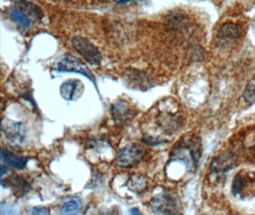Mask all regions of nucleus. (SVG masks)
Here are the masks:
<instances>
[{
    "mask_svg": "<svg viewBox=\"0 0 255 215\" xmlns=\"http://www.w3.org/2000/svg\"><path fill=\"white\" fill-rule=\"evenodd\" d=\"M202 156V144L199 137L190 134L182 137L170 154V164L181 162L186 170H195Z\"/></svg>",
    "mask_w": 255,
    "mask_h": 215,
    "instance_id": "obj_1",
    "label": "nucleus"
},
{
    "mask_svg": "<svg viewBox=\"0 0 255 215\" xmlns=\"http://www.w3.org/2000/svg\"><path fill=\"white\" fill-rule=\"evenodd\" d=\"M232 193L242 199L250 200L255 197V173L250 170L239 171L232 182Z\"/></svg>",
    "mask_w": 255,
    "mask_h": 215,
    "instance_id": "obj_2",
    "label": "nucleus"
},
{
    "mask_svg": "<svg viewBox=\"0 0 255 215\" xmlns=\"http://www.w3.org/2000/svg\"><path fill=\"white\" fill-rule=\"evenodd\" d=\"M1 133L4 142L13 147L22 146L26 142V128L22 123L3 119Z\"/></svg>",
    "mask_w": 255,
    "mask_h": 215,
    "instance_id": "obj_3",
    "label": "nucleus"
},
{
    "mask_svg": "<svg viewBox=\"0 0 255 215\" xmlns=\"http://www.w3.org/2000/svg\"><path fill=\"white\" fill-rule=\"evenodd\" d=\"M151 208L158 215H175L178 210L177 195L169 193L167 190H163L152 198Z\"/></svg>",
    "mask_w": 255,
    "mask_h": 215,
    "instance_id": "obj_4",
    "label": "nucleus"
},
{
    "mask_svg": "<svg viewBox=\"0 0 255 215\" xmlns=\"http://www.w3.org/2000/svg\"><path fill=\"white\" fill-rule=\"evenodd\" d=\"M145 154L144 147L138 144H130L121 149L116 156V164L123 169H129L142 160Z\"/></svg>",
    "mask_w": 255,
    "mask_h": 215,
    "instance_id": "obj_5",
    "label": "nucleus"
},
{
    "mask_svg": "<svg viewBox=\"0 0 255 215\" xmlns=\"http://www.w3.org/2000/svg\"><path fill=\"white\" fill-rule=\"evenodd\" d=\"M57 70L58 72H70V73H78L82 76L90 79L97 88L96 79L91 70L87 67V65L82 62L80 58L74 57L69 54L64 55L57 62Z\"/></svg>",
    "mask_w": 255,
    "mask_h": 215,
    "instance_id": "obj_6",
    "label": "nucleus"
},
{
    "mask_svg": "<svg viewBox=\"0 0 255 215\" xmlns=\"http://www.w3.org/2000/svg\"><path fill=\"white\" fill-rule=\"evenodd\" d=\"M71 43L76 52L79 53L87 62L94 66L101 64L102 54L100 50L87 38H84L82 36H75L72 38Z\"/></svg>",
    "mask_w": 255,
    "mask_h": 215,
    "instance_id": "obj_7",
    "label": "nucleus"
},
{
    "mask_svg": "<svg viewBox=\"0 0 255 215\" xmlns=\"http://www.w3.org/2000/svg\"><path fill=\"white\" fill-rule=\"evenodd\" d=\"M237 166L236 156L232 152H225L216 156L210 163V171L214 174L225 173Z\"/></svg>",
    "mask_w": 255,
    "mask_h": 215,
    "instance_id": "obj_8",
    "label": "nucleus"
},
{
    "mask_svg": "<svg viewBox=\"0 0 255 215\" xmlns=\"http://www.w3.org/2000/svg\"><path fill=\"white\" fill-rule=\"evenodd\" d=\"M59 92L65 101H77L84 93V85L80 79H68L60 85Z\"/></svg>",
    "mask_w": 255,
    "mask_h": 215,
    "instance_id": "obj_9",
    "label": "nucleus"
},
{
    "mask_svg": "<svg viewBox=\"0 0 255 215\" xmlns=\"http://www.w3.org/2000/svg\"><path fill=\"white\" fill-rule=\"evenodd\" d=\"M1 161L2 167L5 169H13V170H23L29 161V158L24 156H18L10 151L2 148L1 150Z\"/></svg>",
    "mask_w": 255,
    "mask_h": 215,
    "instance_id": "obj_10",
    "label": "nucleus"
},
{
    "mask_svg": "<svg viewBox=\"0 0 255 215\" xmlns=\"http://www.w3.org/2000/svg\"><path fill=\"white\" fill-rule=\"evenodd\" d=\"M9 14L14 22L17 23L20 27H22L24 29H28V28L32 27L33 22H34L33 17L22 8L18 7L17 5H14L13 7L10 8Z\"/></svg>",
    "mask_w": 255,
    "mask_h": 215,
    "instance_id": "obj_11",
    "label": "nucleus"
},
{
    "mask_svg": "<svg viewBox=\"0 0 255 215\" xmlns=\"http://www.w3.org/2000/svg\"><path fill=\"white\" fill-rule=\"evenodd\" d=\"M238 37V27L236 24L232 22H226L221 25L217 38L223 42H230L235 40Z\"/></svg>",
    "mask_w": 255,
    "mask_h": 215,
    "instance_id": "obj_12",
    "label": "nucleus"
},
{
    "mask_svg": "<svg viewBox=\"0 0 255 215\" xmlns=\"http://www.w3.org/2000/svg\"><path fill=\"white\" fill-rule=\"evenodd\" d=\"M8 188H10L16 196H23L30 190V184L21 176H11L7 179Z\"/></svg>",
    "mask_w": 255,
    "mask_h": 215,
    "instance_id": "obj_13",
    "label": "nucleus"
},
{
    "mask_svg": "<svg viewBox=\"0 0 255 215\" xmlns=\"http://www.w3.org/2000/svg\"><path fill=\"white\" fill-rule=\"evenodd\" d=\"M128 189L134 193H142L148 187V180L145 176L133 174L128 182Z\"/></svg>",
    "mask_w": 255,
    "mask_h": 215,
    "instance_id": "obj_14",
    "label": "nucleus"
},
{
    "mask_svg": "<svg viewBox=\"0 0 255 215\" xmlns=\"http://www.w3.org/2000/svg\"><path fill=\"white\" fill-rule=\"evenodd\" d=\"M112 114L116 121H125L130 117L131 109L128 105V102L121 101L115 103L112 106Z\"/></svg>",
    "mask_w": 255,
    "mask_h": 215,
    "instance_id": "obj_15",
    "label": "nucleus"
},
{
    "mask_svg": "<svg viewBox=\"0 0 255 215\" xmlns=\"http://www.w3.org/2000/svg\"><path fill=\"white\" fill-rule=\"evenodd\" d=\"M243 99L245 102L249 103L250 105H253L255 103V78L251 79L243 93Z\"/></svg>",
    "mask_w": 255,
    "mask_h": 215,
    "instance_id": "obj_16",
    "label": "nucleus"
},
{
    "mask_svg": "<svg viewBox=\"0 0 255 215\" xmlns=\"http://www.w3.org/2000/svg\"><path fill=\"white\" fill-rule=\"evenodd\" d=\"M81 207V202L79 200L68 201L61 207V212L65 215H70L77 212Z\"/></svg>",
    "mask_w": 255,
    "mask_h": 215,
    "instance_id": "obj_17",
    "label": "nucleus"
},
{
    "mask_svg": "<svg viewBox=\"0 0 255 215\" xmlns=\"http://www.w3.org/2000/svg\"><path fill=\"white\" fill-rule=\"evenodd\" d=\"M1 215H20L16 207L12 205L2 203L1 204Z\"/></svg>",
    "mask_w": 255,
    "mask_h": 215,
    "instance_id": "obj_18",
    "label": "nucleus"
},
{
    "mask_svg": "<svg viewBox=\"0 0 255 215\" xmlns=\"http://www.w3.org/2000/svg\"><path fill=\"white\" fill-rule=\"evenodd\" d=\"M30 215H51L49 210L45 207H35L31 210Z\"/></svg>",
    "mask_w": 255,
    "mask_h": 215,
    "instance_id": "obj_19",
    "label": "nucleus"
},
{
    "mask_svg": "<svg viewBox=\"0 0 255 215\" xmlns=\"http://www.w3.org/2000/svg\"><path fill=\"white\" fill-rule=\"evenodd\" d=\"M130 215H141L138 209H132L130 210Z\"/></svg>",
    "mask_w": 255,
    "mask_h": 215,
    "instance_id": "obj_20",
    "label": "nucleus"
}]
</instances>
